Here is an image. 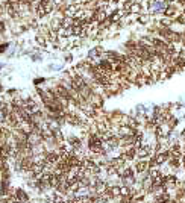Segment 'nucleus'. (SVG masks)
Here are the masks:
<instances>
[{"label":"nucleus","mask_w":185,"mask_h":203,"mask_svg":"<svg viewBox=\"0 0 185 203\" xmlns=\"http://www.w3.org/2000/svg\"><path fill=\"white\" fill-rule=\"evenodd\" d=\"M14 196H15V199H17V202L18 203H29V194L24 191V190H21V188H17L15 191H14Z\"/></svg>","instance_id":"1"},{"label":"nucleus","mask_w":185,"mask_h":203,"mask_svg":"<svg viewBox=\"0 0 185 203\" xmlns=\"http://www.w3.org/2000/svg\"><path fill=\"white\" fill-rule=\"evenodd\" d=\"M150 20H152V15L147 14V12H143V14H140L137 17V21L141 23V24H147V23H150Z\"/></svg>","instance_id":"2"},{"label":"nucleus","mask_w":185,"mask_h":203,"mask_svg":"<svg viewBox=\"0 0 185 203\" xmlns=\"http://www.w3.org/2000/svg\"><path fill=\"white\" fill-rule=\"evenodd\" d=\"M90 53H91V55H90L91 58H97V56H100V55L103 53V49H102V47H96V49H92Z\"/></svg>","instance_id":"3"},{"label":"nucleus","mask_w":185,"mask_h":203,"mask_svg":"<svg viewBox=\"0 0 185 203\" xmlns=\"http://www.w3.org/2000/svg\"><path fill=\"white\" fill-rule=\"evenodd\" d=\"M0 31H3V23H0Z\"/></svg>","instance_id":"4"}]
</instances>
